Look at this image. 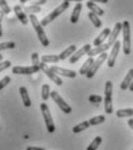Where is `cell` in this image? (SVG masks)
<instances>
[{"label": "cell", "instance_id": "2", "mask_svg": "<svg viewBox=\"0 0 133 150\" xmlns=\"http://www.w3.org/2000/svg\"><path fill=\"white\" fill-rule=\"evenodd\" d=\"M69 7V1H65L64 0V2L62 4V5H59L57 8H55L50 14H48L45 18H43L42 19V21H41V25L43 26V27H45V26H48L50 22H52L55 19H57L63 12H65L67 8Z\"/></svg>", "mask_w": 133, "mask_h": 150}, {"label": "cell", "instance_id": "24", "mask_svg": "<svg viewBox=\"0 0 133 150\" xmlns=\"http://www.w3.org/2000/svg\"><path fill=\"white\" fill-rule=\"evenodd\" d=\"M89 126H90V125H89V121H83V122H81V123H79V125L74 126L72 130H73V133H74V134H78V133H80V132H82V130L87 129Z\"/></svg>", "mask_w": 133, "mask_h": 150}, {"label": "cell", "instance_id": "34", "mask_svg": "<svg viewBox=\"0 0 133 150\" xmlns=\"http://www.w3.org/2000/svg\"><path fill=\"white\" fill-rule=\"evenodd\" d=\"M45 2H46V0H32V5H37V6L44 5Z\"/></svg>", "mask_w": 133, "mask_h": 150}, {"label": "cell", "instance_id": "6", "mask_svg": "<svg viewBox=\"0 0 133 150\" xmlns=\"http://www.w3.org/2000/svg\"><path fill=\"white\" fill-rule=\"evenodd\" d=\"M106 59H108V54H106V52H102V54H100L99 57L94 61L92 68H90V69L88 70V72L86 74V77H87V78H93V77L95 76V74L99 71V69L101 68V65H102Z\"/></svg>", "mask_w": 133, "mask_h": 150}, {"label": "cell", "instance_id": "21", "mask_svg": "<svg viewBox=\"0 0 133 150\" xmlns=\"http://www.w3.org/2000/svg\"><path fill=\"white\" fill-rule=\"evenodd\" d=\"M88 18H89V20L92 21V23L94 25V27H96V28L102 27V21L100 20V18H99L97 14H95V13H93V12L89 11V13H88Z\"/></svg>", "mask_w": 133, "mask_h": 150}, {"label": "cell", "instance_id": "41", "mask_svg": "<svg viewBox=\"0 0 133 150\" xmlns=\"http://www.w3.org/2000/svg\"><path fill=\"white\" fill-rule=\"evenodd\" d=\"M27 1H32V0H20V2H21V4H26Z\"/></svg>", "mask_w": 133, "mask_h": 150}, {"label": "cell", "instance_id": "25", "mask_svg": "<svg viewBox=\"0 0 133 150\" xmlns=\"http://www.w3.org/2000/svg\"><path fill=\"white\" fill-rule=\"evenodd\" d=\"M50 94H51V90H50V86L48 84H44L42 86V99L44 101H46L49 98H50Z\"/></svg>", "mask_w": 133, "mask_h": 150}, {"label": "cell", "instance_id": "28", "mask_svg": "<svg viewBox=\"0 0 133 150\" xmlns=\"http://www.w3.org/2000/svg\"><path fill=\"white\" fill-rule=\"evenodd\" d=\"M101 143H102V137L101 136H97V137H95L94 139V141L88 146V148L87 150H95L99 148V146H100Z\"/></svg>", "mask_w": 133, "mask_h": 150}, {"label": "cell", "instance_id": "10", "mask_svg": "<svg viewBox=\"0 0 133 150\" xmlns=\"http://www.w3.org/2000/svg\"><path fill=\"white\" fill-rule=\"evenodd\" d=\"M39 71V69H37L36 67H15L12 69V72L14 75H33L37 74Z\"/></svg>", "mask_w": 133, "mask_h": 150}, {"label": "cell", "instance_id": "9", "mask_svg": "<svg viewBox=\"0 0 133 150\" xmlns=\"http://www.w3.org/2000/svg\"><path fill=\"white\" fill-rule=\"evenodd\" d=\"M119 49H120V42L117 40L113 43V45H112V49H111L110 55L108 56V67L109 68H113L115 67V63H116V59H117Z\"/></svg>", "mask_w": 133, "mask_h": 150}, {"label": "cell", "instance_id": "15", "mask_svg": "<svg viewBox=\"0 0 133 150\" xmlns=\"http://www.w3.org/2000/svg\"><path fill=\"white\" fill-rule=\"evenodd\" d=\"M82 11V5L81 2H78L72 12V15H71V22L72 23H76L79 21V18H80V13Z\"/></svg>", "mask_w": 133, "mask_h": 150}, {"label": "cell", "instance_id": "40", "mask_svg": "<svg viewBox=\"0 0 133 150\" xmlns=\"http://www.w3.org/2000/svg\"><path fill=\"white\" fill-rule=\"evenodd\" d=\"M2 36V27H1V22H0V38Z\"/></svg>", "mask_w": 133, "mask_h": 150}, {"label": "cell", "instance_id": "8", "mask_svg": "<svg viewBox=\"0 0 133 150\" xmlns=\"http://www.w3.org/2000/svg\"><path fill=\"white\" fill-rule=\"evenodd\" d=\"M50 97L52 98V100H53V101L59 106V108H60L64 113L69 114V113L72 112V107H71L66 101L60 97V94H59L57 91H52V92H51V94H50Z\"/></svg>", "mask_w": 133, "mask_h": 150}, {"label": "cell", "instance_id": "33", "mask_svg": "<svg viewBox=\"0 0 133 150\" xmlns=\"http://www.w3.org/2000/svg\"><path fill=\"white\" fill-rule=\"evenodd\" d=\"M89 101H90V103H94V104H100L101 101H102V97H101V96H95V94H93V96L89 97Z\"/></svg>", "mask_w": 133, "mask_h": 150}, {"label": "cell", "instance_id": "30", "mask_svg": "<svg viewBox=\"0 0 133 150\" xmlns=\"http://www.w3.org/2000/svg\"><path fill=\"white\" fill-rule=\"evenodd\" d=\"M0 9L5 12V14H9L10 13V8L8 6V4L6 2V0H0Z\"/></svg>", "mask_w": 133, "mask_h": 150}, {"label": "cell", "instance_id": "31", "mask_svg": "<svg viewBox=\"0 0 133 150\" xmlns=\"http://www.w3.org/2000/svg\"><path fill=\"white\" fill-rule=\"evenodd\" d=\"M15 48V43L14 42H4L0 43V51L1 50H6V49H14Z\"/></svg>", "mask_w": 133, "mask_h": 150}, {"label": "cell", "instance_id": "43", "mask_svg": "<svg viewBox=\"0 0 133 150\" xmlns=\"http://www.w3.org/2000/svg\"><path fill=\"white\" fill-rule=\"evenodd\" d=\"M2 61V55H0V62Z\"/></svg>", "mask_w": 133, "mask_h": 150}, {"label": "cell", "instance_id": "39", "mask_svg": "<svg viewBox=\"0 0 133 150\" xmlns=\"http://www.w3.org/2000/svg\"><path fill=\"white\" fill-rule=\"evenodd\" d=\"M129 90H130L131 92H133V79H132V81H131V84H130V86H129Z\"/></svg>", "mask_w": 133, "mask_h": 150}, {"label": "cell", "instance_id": "7", "mask_svg": "<svg viewBox=\"0 0 133 150\" xmlns=\"http://www.w3.org/2000/svg\"><path fill=\"white\" fill-rule=\"evenodd\" d=\"M39 67H41V70H43V72L45 74V75L48 76L56 85H58V86H62L63 85V80H62V78L59 77V76L57 75L51 68H49L48 65H46V63H44V62H41L39 63Z\"/></svg>", "mask_w": 133, "mask_h": 150}, {"label": "cell", "instance_id": "18", "mask_svg": "<svg viewBox=\"0 0 133 150\" xmlns=\"http://www.w3.org/2000/svg\"><path fill=\"white\" fill-rule=\"evenodd\" d=\"M87 7L89 8V11H90V12H93V13L97 14L99 16H102V15L104 14V11H103L101 7H99V6L96 5V2H94V1L88 0V2H87Z\"/></svg>", "mask_w": 133, "mask_h": 150}, {"label": "cell", "instance_id": "5", "mask_svg": "<svg viewBox=\"0 0 133 150\" xmlns=\"http://www.w3.org/2000/svg\"><path fill=\"white\" fill-rule=\"evenodd\" d=\"M39 107H41V111H42V114H43V119H44V121H45L46 130H48L50 134L55 133L56 127H55V123H53L51 113H50V110H49V106H48L45 103H42Z\"/></svg>", "mask_w": 133, "mask_h": 150}, {"label": "cell", "instance_id": "3", "mask_svg": "<svg viewBox=\"0 0 133 150\" xmlns=\"http://www.w3.org/2000/svg\"><path fill=\"white\" fill-rule=\"evenodd\" d=\"M123 51L125 55L131 54V26L127 20L123 21Z\"/></svg>", "mask_w": 133, "mask_h": 150}, {"label": "cell", "instance_id": "19", "mask_svg": "<svg viewBox=\"0 0 133 150\" xmlns=\"http://www.w3.org/2000/svg\"><path fill=\"white\" fill-rule=\"evenodd\" d=\"M76 50V45H74V44H72V45H69L68 48H66L60 55H59V58L62 59V61H64V59H66L68 58L69 56H72L73 54H74V51Z\"/></svg>", "mask_w": 133, "mask_h": 150}, {"label": "cell", "instance_id": "4", "mask_svg": "<svg viewBox=\"0 0 133 150\" xmlns=\"http://www.w3.org/2000/svg\"><path fill=\"white\" fill-rule=\"evenodd\" d=\"M104 111L106 114H111L112 110V83L109 80L105 83L104 88Z\"/></svg>", "mask_w": 133, "mask_h": 150}, {"label": "cell", "instance_id": "38", "mask_svg": "<svg viewBox=\"0 0 133 150\" xmlns=\"http://www.w3.org/2000/svg\"><path fill=\"white\" fill-rule=\"evenodd\" d=\"M127 123H129V126H130V127H131V128L133 129V119L129 120V122H127Z\"/></svg>", "mask_w": 133, "mask_h": 150}, {"label": "cell", "instance_id": "12", "mask_svg": "<svg viewBox=\"0 0 133 150\" xmlns=\"http://www.w3.org/2000/svg\"><path fill=\"white\" fill-rule=\"evenodd\" d=\"M58 76H64L67 78H75L76 77V72L73 70H68V69H64V68H59V67H52L51 68Z\"/></svg>", "mask_w": 133, "mask_h": 150}, {"label": "cell", "instance_id": "29", "mask_svg": "<svg viewBox=\"0 0 133 150\" xmlns=\"http://www.w3.org/2000/svg\"><path fill=\"white\" fill-rule=\"evenodd\" d=\"M32 62H33V65L34 67H36L37 69H39L41 70V67H39V56H38V54L37 52H33L32 54Z\"/></svg>", "mask_w": 133, "mask_h": 150}, {"label": "cell", "instance_id": "14", "mask_svg": "<svg viewBox=\"0 0 133 150\" xmlns=\"http://www.w3.org/2000/svg\"><path fill=\"white\" fill-rule=\"evenodd\" d=\"M110 33H111L110 28H104V29L102 30V33H101L100 35H99L97 38L94 40V45H95V47H97V45L102 44V43H103V42H104L106 38H109Z\"/></svg>", "mask_w": 133, "mask_h": 150}, {"label": "cell", "instance_id": "22", "mask_svg": "<svg viewBox=\"0 0 133 150\" xmlns=\"http://www.w3.org/2000/svg\"><path fill=\"white\" fill-rule=\"evenodd\" d=\"M59 59L60 58L57 55H43L41 58V61L44 63H57Z\"/></svg>", "mask_w": 133, "mask_h": 150}, {"label": "cell", "instance_id": "1", "mask_svg": "<svg viewBox=\"0 0 133 150\" xmlns=\"http://www.w3.org/2000/svg\"><path fill=\"white\" fill-rule=\"evenodd\" d=\"M29 19H30V22H32V25H33L34 29H35V32H36V34H37V36H38L39 42L42 43V45H43V47L50 45V41H49L48 36H46L44 29H43V26L41 25V21L37 20V18L35 16V14H30V15H29Z\"/></svg>", "mask_w": 133, "mask_h": 150}, {"label": "cell", "instance_id": "42", "mask_svg": "<svg viewBox=\"0 0 133 150\" xmlns=\"http://www.w3.org/2000/svg\"><path fill=\"white\" fill-rule=\"evenodd\" d=\"M65 1H75V2H81L82 0H65Z\"/></svg>", "mask_w": 133, "mask_h": 150}, {"label": "cell", "instance_id": "16", "mask_svg": "<svg viewBox=\"0 0 133 150\" xmlns=\"http://www.w3.org/2000/svg\"><path fill=\"white\" fill-rule=\"evenodd\" d=\"M20 94H21V98H22V101H23L24 107L29 108V107L32 106V100H30L29 94H28V92H27V88H26L24 86H21V87H20Z\"/></svg>", "mask_w": 133, "mask_h": 150}, {"label": "cell", "instance_id": "26", "mask_svg": "<svg viewBox=\"0 0 133 150\" xmlns=\"http://www.w3.org/2000/svg\"><path fill=\"white\" fill-rule=\"evenodd\" d=\"M105 121V116L104 115H99V116H94L89 120V125L90 126H97L100 123H103Z\"/></svg>", "mask_w": 133, "mask_h": 150}, {"label": "cell", "instance_id": "17", "mask_svg": "<svg viewBox=\"0 0 133 150\" xmlns=\"http://www.w3.org/2000/svg\"><path fill=\"white\" fill-rule=\"evenodd\" d=\"M132 79H133V69H130L129 72H127V75H126V77L124 78V80H123L122 84H120V88H122L123 91L127 90L129 86H130V84H131V81H132Z\"/></svg>", "mask_w": 133, "mask_h": 150}, {"label": "cell", "instance_id": "13", "mask_svg": "<svg viewBox=\"0 0 133 150\" xmlns=\"http://www.w3.org/2000/svg\"><path fill=\"white\" fill-rule=\"evenodd\" d=\"M13 9H14V12H15V15H16V18L20 20V22L22 23V25H28V18H27V15H26V12L19 6V5H15L14 7H13Z\"/></svg>", "mask_w": 133, "mask_h": 150}, {"label": "cell", "instance_id": "20", "mask_svg": "<svg viewBox=\"0 0 133 150\" xmlns=\"http://www.w3.org/2000/svg\"><path fill=\"white\" fill-rule=\"evenodd\" d=\"M94 58L92 57V56H88V59L83 63V65L81 67V69H80V75H86L87 72H88V70L92 68V65H93V63H94Z\"/></svg>", "mask_w": 133, "mask_h": 150}, {"label": "cell", "instance_id": "32", "mask_svg": "<svg viewBox=\"0 0 133 150\" xmlns=\"http://www.w3.org/2000/svg\"><path fill=\"white\" fill-rule=\"evenodd\" d=\"M9 83H10V77H9V76L4 77V78L0 80V91H1L4 87H6V85H8Z\"/></svg>", "mask_w": 133, "mask_h": 150}, {"label": "cell", "instance_id": "23", "mask_svg": "<svg viewBox=\"0 0 133 150\" xmlns=\"http://www.w3.org/2000/svg\"><path fill=\"white\" fill-rule=\"evenodd\" d=\"M117 117H129L133 116V108H123V110H118L116 112Z\"/></svg>", "mask_w": 133, "mask_h": 150}, {"label": "cell", "instance_id": "35", "mask_svg": "<svg viewBox=\"0 0 133 150\" xmlns=\"http://www.w3.org/2000/svg\"><path fill=\"white\" fill-rule=\"evenodd\" d=\"M28 150H44V148H41V147H28Z\"/></svg>", "mask_w": 133, "mask_h": 150}, {"label": "cell", "instance_id": "27", "mask_svg": "<svg viewBox=\"0 0 133 150\" xmlns=\"http://www.w3.org/2000/svg\"><path fill=\"white\" fill-rule=\"evenodd\" d=\"M41 11H42L41 6H37V5H30V6L24 7V12L29 14H36V13H39Z\"/></svg>", "mask_w": 133, "mask_h": 150}, {"label": "cell", "instance_id": "37", "mask_svg": "<svg viewBox=\"0 0 133 150\" xmlns=\"http://www.w3.org/2000/svg\"><path fill=\"white\" fill-rule=\"evenodd\" d=\"M4 16H5V12L0 9V22L2 21V19H4Z\"/></svg>", "mask_w": 133, "mask_h": 150}, {"label": "cell", "instance_id": "11", "mask_svg": "<svg viewBox=\"0 0 133 150\" xmlns=\"http://www.w3.org/2000/svg\"><path fill=\"white\" fill-rule=\"evenodd\" d=\"M92 49V45L90 44H85L80 50H78V51H74V54L71 56V58H69V63L71 64H74V63H76L83 55H87L88 54V51Z\"/></svg>", "mask_w": 133, "mask_h": 150}, {"label": "cell", "instance_id": "36", "mask_svg": "<svg viewBox=\"0 0 133 150\" xmlns=\"http://www.w3.org/2000/svg\"><path fill=\"white\" fill-rule=\"evenodd\" d=\"M90 1H94V2H101V4H108L109 0H90Z\"/></svg>", "mask_w": 133, "mask_h": 150}]
</instances>
